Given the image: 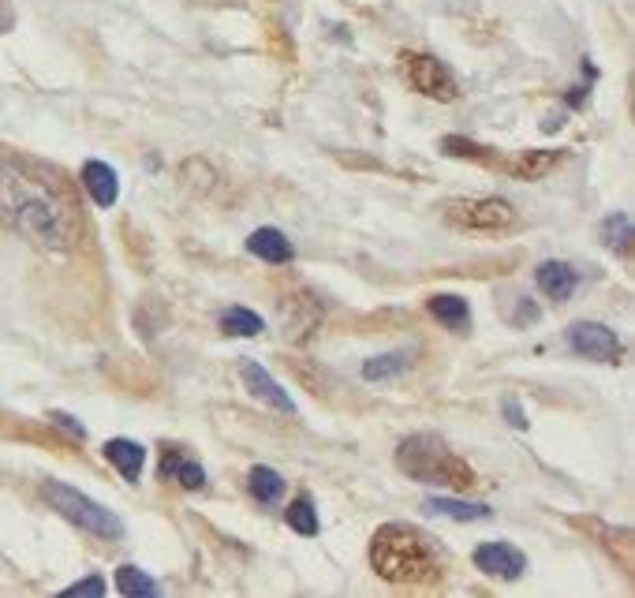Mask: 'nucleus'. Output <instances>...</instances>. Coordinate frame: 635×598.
Returning a JSON list of instances; mask_svg holds the SVG:
<instances>
[{
  "label": "nucleus",
  "instance_id": "nucleus-4",
  "mask_svg": "<svg viewBox=\"0 0 635 598\" xmlns=\"http://www.w3.org/2000/svg\"><path fill=\"white\" fill-rule=\"evenodd\" d=\"M42 498L57 509L64 520H71L75 527H83L90 535H98V539H120L124 535V524H120V516L109 513L105 505L98 501H90L83 490H75L68 483H45L42 486Z\"/></svg>",
  "mask_w": 635,
  "mask_h": 598
},
{
  "label": "nucleus",
  "instance_id": "nucleus-24",
  "mask_svg": "<svg viewBox=\"0 0 635 598\" xmlns=\"http://www.w3.org/2000/svg\"><path fill=\"white\" fill-rule=\"evenodd\" d=\"M441 150H445V154H456V157H475V161H494V154H490V150H482V146L467 143V139H460V135L441 139Z\"/></svg>",
  "mask_w": 635,
  "mask_h": 598
},
{
  "label": "nucleus",
  "instance_id": "nucleus-18",
  "mask_svg": "<svg viewBox=\"0 0 635 598\" xmlns=\"http://www.w3.org/2000/svg\"><path fill=\"white\" fill-rule=\"evenodd\" d=\"M247 490H251V498L258 501V505H273V501L284 494V479L277 475L273 468H251V475H247Z\"/></svg>",
  "mask_w": 635,
  "mask_h": 598
},
{
  "label": "nucleus",
  "instance_id": "nucleus-9",
  "mask_svg": "<svg viewBox=\"0 0 635 598\" xmlns=\"http://www.w3.org/2000/svg\"><path fill=\"white\" fill-rule=\"evenodd\" d=\"M240 374H243V385H247V389H251L258 400L273 404V408H277V412H284V415H296V400L288 397L281 385L269 378V371L262 367V363H254V359H243Z\"/></svg>",
  "mask_w": 635,
  "mask_h": 598
},
{
  "label": "nucleus",
  "instance_id": "nucleus-25",
  "mask_svg": "<svg viewBox=\"0 0 635 598\" xmlns=\"http://www.w3.org/2000/svg\"><path fill=\"white\" fill-rule=\"evenodd\" d=\"M501 412H505V419L512 423L516 430H527L531 423H527V415H523V408H520V400L516 397H508V400H501Z\"/></svg>",
  "mask_w": 635,
  "mask_h": 598
},
{
  "label": "nucleus",
  "instance_id": "nucleus-16",
  "mask_svg": "<svg viewBox=\"0 0 635 598\" xmlns=\"http://www.w3.org/2000/svg\"><path fill=\"white\" fill-rule=\"evenodd\" d=\"M426 307H430V314H434L445 329H456V333H467V329H471V311H467V303L460 296H434Z\"/></svg>",
  "mask_w": 635,
  "mask_h": 598
},
{
  "label": "nucleus",
  "instance_id": "nucleus-5",
  "mask_svg": "<svg viewBox=\"0 0 635 598\" xmlns=\"http://www.w3.org/2000/svg\"><path fill=\"white\" fill-rule=\"evenodd\" d=\"M445 217L471 232H505L516 225V210L505 199H456L449 202Z\"/></svg>",
  "mask_w": 635,
  "mask_h": 598
},
{
  "label": "nucleus",
  "instance_id": "nucleus-6",
  "mask_svg": "<svg viewBox=\"0 0 635 598\" xmlns=\"http://www.w3.org/2000/svg\"><path fill=\"white\" fill-rule=\"evenodd\" d=\"M404 75H408V83L415 86L419 94H426V98H434V101L456 98V79H452V72L438 57H430V53H404Z\"/></svg>",
  "mask_w": 635,
  "mask_h": 598
},
{
  "label": "nucleus",
  "instance_id": "nucleus-13",
  "mask_svg": "<svg viewBox=\"0 0 635 598\" xmlns=\"http://www.w3.org/2000/svg\"><path fill=\"white\" fill-rule=\"evenodd\" d=\"M105 456H109V464L124 475L127 483H139L142 479L146 449H142L139 442H131V438H113V442H105Z\"/></svg>",
  "mask_w": 635,
  "mask_h": 598
},
{
  "label": "nucleus",
  "instance_id": "nucleus-10",
  "mask_svg": "<svg viewBox=\"0 0 635 598\" xmlns=\"http://www.w3.org/2000/svg\"><path fill=\"white\" fill-rule=\"evenodd\" d=\"M538 288H542V296L553 299V303H565V299H572V292L579 288V273L568 266V262H557V258H550V262H542L535 273Z\"/></svg>",
  "mask_w": 635,
  "mask_h": 598
},
{
  "label": "nucleus",
  "instance_id": "nucleus-17",
  "mask_svg": "<svg viewBox=\"0 0 635 598\" xmlns=\"http://www.w3.org/2000/svg\"><path fill=\"white\" fill-rule=\"evenodd\" d=\"M116 591L127 598H154L161 595V587H157L154 576H146L142 569H135V565H120L116 569Z\"/></svg>",
  "mask_w": 635,
  "mask_h": 598
},
{
  "label": "nucleus",
  "instance_id": "nucleus-23",
  "mask_svg": "<svg viewBox=\"0 0 635 598\" xmlns=\"http://www.w3.org/2000/svg\"><path fill=\"white\" fill-rule=\"evenodd\" d=\"M602 236L609 240V247L613 251H621V255H628L632 251V221H628V214H613L602 225Z\"/></svg>",
  "mask_w": 635,
  "mask_h": 598
},
{
  "label": "nucleus",
  "instance_id": "nucleus-8",
  "mask_svg": "<svg viewBox=\"0 0 635 598\" xmlns=\"http://www.w3.org/2000/svg\"><path fill=\"white\" fill-rule=\"evenodd\" d=\"M475 565L486 576H494V580H516L527 569V557L516 546H508V542H482L475 550Z\"/></svg>",
  "mask_w": 635,
  "mask_h": 598
},
{
  "label": "nucleus",
  "instance_id": "nucleus-2",
  "mask_svg": "<svg viewBox=\"0 0 635 598\" xmlns=\"http://www.w3.org/2000/svg\"><path fill=\"white\" fill-rule=\"evenodd\" d=\"M370 565L381 580L393 584H426L438 576V550L419 527L385 524L370 539Z\"/></svg>",
  "mask_w": 635,
  "mask_h": 598
},
{
  "label": "nucleus",
  "instance_id": "nucleus-1",
  "mask_svg": "<svg viewBox=\"0 0 635 598\" xmlns=\"http://www.w3.org/2000/svg\"><path fill=\"white\" fill-rule=\"evenodd\" d=\"M0 221L42 251H71L79 243V206L49 165L0 154Z\"/></svg>",
  "mask_w": 635,
  "mask_h": 598
},
{
  "label": "nucleus",
  "instance_id": "nucleus-11",
  "mask_svg": "<svg viewBox=\"0 0 635 598\" xmlns=\"http://www.w3.org/2000/svg\"><path fill=\"white\" fill-rule=\"evenodd\" d=\"M247 251H251L254 258H262V262H273V266H284V262H292L296 258V247L288 243V236H284L281 228H254L251 236H247Z\"/></svg>",
  "mask_w": 635,
  "mask_h": 598
},
{
  "label": "nucleus",
  "instance_id": "nucleus-20",
  "mask_svg": "<svg viewBox=\"0 0 635 598\" xmlns=\"http://www.w3.org/2000/svg\"><path fill=\"white\" fill-rule=\"evenodd\" d=\"M423 509L426 513H438V516H452V520H486V516H490L486 505L460 501V498H426Z\"/></svg>",
  "mask_w": 635,
  "mask_h": 598
},
{
  "label": "nucleus",
  "instance_id": "nucleus-12",
  "mask_svg": "<svg viewBox=\"0 0 635 598\" xmlns=\"http://www.w3.org/2000/svg\"><path fill=\"white\" fill-rule=\"evenodd\" d=\"M83 187H86V195L94 199V206H101V210H109L116 202V195H120V180H116V172L109 169L105 161H86Z\"/></svg>",
  "mask_w": 635,
  "mask_h": 598
},
{
  "label": "nucleus",
  "instance_id": "nucleus-14",
  "mask_svg": "<svg viewBox=\"0 0 635 598\" xmlns=\"http://www.w3.org/2000/svg\"><path fill=\"white\" fill-rule=\"evenodd\" d=\"M561 154L565 150H523V154H516V161H508L505 169L512 176H520V180H542L546 172L557 169Z\"/></svg>",
  "mask_w": 635,
  "mask_h": 598
},
{
  "label": "nucleus",
  "instance_id": "nucleus-26",
  "mask_svg": "<svg viewBox=\"0 0 635 598\" xmlns=\"http://www.w3.org/2000/svg\"><path fill=\"white\" fill-rule=\"evenodd\" d=\"M64 595H105V580L101 576H86V580H79V584H71Z\"/></svg>",
  "mask_w": 635,
  "mask_h": 598
},
{
  "label": "nucleus",
  "instance_id": "nucleus-19",
  "mask_svg": "<svg viewBox=\"0 0 635 598\" xmlns=\"http://www.w3.org/2000/svg\"><path fill=\"white\" fill-rule=\"evenodd\" d=\"M262 329H266L262 314L247 311V307H228V311L221 314V333H225V337H258Z\"/></svg>",
  "mask_w": 635,
  "mask_h": 598
},
{
  "label": "nucleus",
  "instance_id": "nucleus-7",
  "mask_svg": "<svg viewBox=\"0 0 635 598\" xmlns=\"http://www.w3.org/2000/svg\"><path fill=\"white\" fill-rule=\"evenodd\" d=\"M565 341L576 356L594 359V363H617L624 356L621 337L609 326H602V322H572Z\"/></svg>",
  "mask_w": 635,
  "mask_h": 598
},
{
  "label": "nucleus",
  "instance_id": "nucleus-21",
  "mask_svg": "<svg viewBox=\"0 0 635 598\" xmlns=\"http://www.w3.org/2000/svg\"><path fill=\"white\" fill-rule=\"evenodd\" d=\"M408 359L411 352H385V356H374L370 363H363V378H367V382H385V378H393V374H404L408 371Z\"/></svg>",
  "mask_w": 635,
  "mask_h": 598
},
{
  "label": "nucleus",
  "instance_id": "nucleus-22",
  "mask_svg": "<svg viewBox=\"0 0 635 598\" xmlns=\"http://www.w3.org/2000/svg\"><path fill=\"white\" fill-rule=\"evenodd\" d=\"M284 520H288V527H292L296 535H318V531H322V524H318V509H314L311 498L292 501L288 513H284Z\"/></svg>",
  "mask_w": 635,
  "mask_h": 598
},
{
  "label": "nucleus",
  "instance_id": "nucleus-3",
  "mask_svg": "<svg viewBox=\"0 0 635 598\" xmlns=\"http://www.w3.org/2000/svg\"><path fill=\"white\" fill-rule=\"evenodd\" d=\"M396 464L415 483L430 486H475V471L467 468L438 434H411L396 449Z\"/></svg>",
  "mask_w": 635,
  "mask_h": 598
},
{
  "label": "nucleus",
  "instance_id": "nucleus-15",
  "mask_svg": "<svg viewBox=\"0 0 635 598\" xmlns=\"http://www.w3.org/2000/svg\"><path fill=\"white\" fill-rule=\"evenodd\" d=\"M157 475H161V479H169V483L187 486V490H202V486H206V471H202V464L187 460L184 453L165 456V460H161V468H157Z\"/></svg>",
  "mask_w": 635,
  "mask_h": 598
},
{
  "label": "nucleus",
  "instance_id": "nucleus-27",
  "mask_svg": "<svg viewBox=\"0 0 635 598\" xmlns=\"http://www.w3.org/2000/svg\"><path fill=\"white\" fill-rule=\"evenodd\" d=\"M53 419H57V423H60V427H64V430H71V434H75V438H79V442H83V438H86V430L79 427V423H75V419H71V415H64V412H53Z\"/></svg>",
  "mask_w": 635,
  "mask_h": 598
}]
</instances>
